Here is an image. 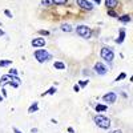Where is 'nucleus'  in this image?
<instances>
[{
  "label": "nucleus",
  "instance_id": "f257e3e1",
  "mask_svg": "<svg viewBox=\"0 0 133 133\" xmlns=\"http://www.w3.org/2000/svg\"><path fill=\"white\" fill-rule=\"evenodd\" d=\"M33 56H35V59L37 60V63H47L52 59V55L44 48H40V49H36L35 53H33Z\"/></svg>",
  "mask_w": 133,
  "mask_h": 133
},
{
  "label": "nucleus",
  "instance_id": "f03ea898",
  "mask_svg": "<svg viewBox=\"0 0 133 133\" xmlns=\"http://www.w3.org/2000/svg\"><path fill=\"white\" fill-rule=\"evenodd\" d=\"M93 121H95V124L98 128H101V129H109L110 124H112V123H110V120L107 116H103V115H96Z\"/></svg>",
  "mask_w": 133,
  "mask_h": 133
},
{
  "label": "nucleus",
  "instance_id": "7ed1b4c3",
  "mask_svg": "<svg viewBox=\"0 0 133 133\" xmlns=\"http://www.w3.org/2000/svg\"><path fill=\"white\" fill-rule=\"evenodd\" d=\"M100 56L103 60H105L107 63H112L115 60V52L110 47H103L100 51Z\"/></svg>",
  "mask_w": 133,
  "mask_h": 133
},
{
  "label": "nucleus",
  "instance_id": "20e7f679",
  "mask_svg": "<svg viewBox=\"0 0 133 133\" xmlns=\"http://www.w3.org/2000/svg\"><path fill=\"white\" fill-rule=\"evenodd\" d=\"M76 33L79 35L80 37H83V39H91V36H92V29L88 27V25H77L76 27Z\"/></svg>",
  "mask_w": 133,
  "mask_h": 133
},
{
  "label": "nucleus",
  "instance_id": "39448f33",
  "mask_svg": "<svg viewBox=\"0 0 133 133\" xmlns=\"http://www.w3.org/2000/svg\"><path fill=\"white\" fill-rule=\"evenodd\" d=\"M93 69H95V72H96L97 75H100V76H104V75L108 73L107 65H105L104 63H101V61H97V63L95 64V66H93Z\"/></svg>",
  "mask_w": 133,
  "mask_h": 133
},
{
  "label": "nucleus",
  "instance_id": "423d86ee",
  "mask_svg": "<svg viewBox=\"0 0 133 133\" xmlns=\"http://www.w3.org/2000/svg\"><path fill=\"white\" fill-rule=\"evenodd\" d=\"M103 101H105L107 104H113L117 101V95L115 92H108L103 96Z\"/></svg>",
  "mask_w": 133,
  "mask_h": 133
},
{
  "label": "nucleus",
  "instance_id": "0eeeda50",
  "mask_svg": "<svg viewBox=\"0 0 133 133\" xmlns=\"http://www.w3.org/2000/svg\"><path fill=\"white\" fill-rule=\"evenodd\" d=\"M76 3L81 9H85V11H92L95 8V5L91 2H88V0H76Z\"/></svg>",
  "mask_w": 133,
  "mask_h": 133
},
{
  "label": "nucleus",
  "instance_id": "6e6552de",
  "mask_svg": "<svg viewBox=\"0 0 133 133\" xmlns=\"http://www.w3.org/2000/svg\"><path fill=\"white\" fill-rule=\"evenodd\" d=\"M31 45L33 48H43L44 45H45V39H44V37H36V39H33L31 41Z\"/></svg>",
  "mask_w": 133,
  "mask_h": 133
},
{
  "label": "nucleus",
  "instance_id": "1a4fd4ad",
  "mask_svg": "<svg viewBox=\"0 0 133 133\" xmlns=\"http://www.w3.org/2000/svg\"><path fill=\"white\" fill-rule=\"evenodd\" d=\"M11 80H12V76H11V75H3V76H0V85L4 87V85L9 84Z\"/></svg>",
  "mask_w": 133,
  "mask_h": 133
},
{
  "label": "nucleus",
  "instance_id": "9d476101",
  "mask_svg": "<svg viewBox=\"0 0 133 133\" xmlns=\"http://www.w3.org/2000/svg\"><path fill=\"white\" fill-rule=\"evenodd\" d=\"M125 40V28H120L118 31V37L116 39V43L117 44H123Z\"/></svg>",
  "mask_w": 133,
  "mask_h": 133
},
{
  "label": "nucleus",
  "instance_id": "9b49d317",
  "mask_svg": "<svg viewBox=\"0 0 133 133\" xmlns=\"http://www.w3.org/2000/svg\"><path fill=\"white\" fill-rule=\"evenodd\" d=\"M105 5L108 9H113L118 5V0H105Z\"/></svg>",
  "mask_w": 133,
  "mask_h": 133
},
{
  "label": "nucleus",
  "instance_id": "f8f14e48",
  "mask_svg": "<svg viewBox=\"0 0 133 133\" xmlns=\"http://www.w3.org/2000/svg\"><path fill=\"white\" fill-rule=\"evenodd\" d=\"M118 20L123 24H128L132 21V17H130V15H123V16H118Z\"/></svg>",
  "mask_w": 133,
  "mask_h": 133
},
{
  "label": "nucleus",
  "instance_id": "ddd939ff",
  "mask_svg": "<svg viewBox=\"0 0 133 133\" xmlns=\"http://www.w3.org/2000/svg\"><path fill=\"white\" fill-rule=\"evenodd\" d=\"M37 110H39V103L37 101H33L32 105L28 108V113H35V112H37Z\"/></svg>",
  "mask_w": 133,
  "mask_h": 133
},
{
  "label": "nucleus",
  "instance_id": "4468645a",
  "mask_svg": "<svg viewBox=\"0 0 133 133\" xmlns=\"http://www.w3.org/2000/svg\"><path fill=\"white\" fill-rule=\"evenodd\" d=\"M53 68L57 69V71H64L65 69V64L63 61H55L53 63Z\"/></svg>",
  "mask_w": 133,
  "mask_h": 133
},
{
  "label": "nucleus",
  "instance_id": "2eb2a0df",
  "mask_svg": "<svg viewBox=\"0 0 133 133\" xmlns=\"http://www.w3.org/2000/svg\"><path fill=\"white\" fill-rule=\"evenodd\" d=\"M95 109H96V112H105L108 109V105L107 104H97L95 107Z\"/></svg>",
  "mask_w": 133,
  "mask_h": 133
},
{
  "label": "nucleus",
  "instance_id": "dca6fc26",
  "mask_svg": "<svg viewBox=\"0 0 133 133\" xmlns=\"http://www.w3.org/2000/svg\"><path fill=\"white\" fill-rule=\"evenodd\" d=\"M61 31L63 32H72L73 28H72V25L69 23H64V24H61Z\"/></svg>",
  "mask_w": 133,
  "mask_h": 133
},
{
  "label": "nucleus",
  "instance_id": "f3484780",
  "mask_svg": "<svg viewBox=\"0 0 133 133\" xmlns=\"http://www.w3.org/2000/svg\"><path fill=\"white\" fill-rule=\"evenodd\" d=\"M12 64V60H2L0 59V68H5V66H9Z\"/></svg>",
  "mask_w": 133,
  "mask_h": 133
},
{
  "label": "nucleus",
  "instance_id": "a211bd4d",
  "mask_svg": "<svg viewBox=\"0 0 133 133\" xmlns=\"http://www.w3.org/2000/svg\"><path fill=\"white\" fill-rule=\"evenodd\" d=\"M55 93H56V88H55V87H51V88H49V89H48L47 92L41 93V96L44 97V96H47V95H55Z\"/></svg>",
  "mask_w": 133,
  "mask_h": 133
},
{
  "label": "nucleus",
  "instance_id": "6ab92c4d",
  "mask_svg": "<svg viewBox=\"0 0 133 133\" xmlns=\"http://www.w3.org/2000/svg\"><path fill=\"white\" fill-rule=\"evenodd\" d=\"M88 84H89V80H80L79 83H77V85H79L80 88H85Z\"/></svg>",
  "mask_w": 133,
  "mask_h": 133
},
{
  "label": "nucleus",
  "instance_id": "aec40b11",
  "mask_svg": "<svg viewBox=\"0 0 133 133\" xmlns=\"http://www.w3.org/2000/svg\"><path fill=\"white\" fill-rule=\"evenodd\" d=\"M125 77H127V73H125V72H121V73L116 77V80H115V81H116V83H117V81H121V80H124Z\"/></svg>",
  "mask_w": 133,
  "mask_h": 133
},
{
  "label": "nucleus",
  "instance_id": "412c9836",
  "mask_svg": "<svg viewBox=\"0 0 133 133\" xmlns=\"http://www.w3.org/2000/svg\"><path fill=\"white\" fill-rule=\"evenodd\" d=\"M41 4L45 7H51V5H53V0H41Z\"/></svg>",
  "mask_w": 133,
  "mask_h": 133
},
{
  "label": "nucleus",
  "instance_id": "4be33fe9",
  "mask_svg": "<svg viewBox=\"0 0 133 133\" xmlns=\"http://www.w3.org/2000/svg\"><path fill=\"white\" fill-rule=\"evenodd\" d=\"M8 75H11V76H17V75H19V71H17L16 68H11L9 72H8Z\"/></svg>",
  "mask_w": 133,
  "mask_h": 133
},
{
  "label": "nucleus",
  "instance_id": "5701e85b",
  "mask_svg": "<svg viewBox=\"0 0 133 133\" xmlns=\"http://www.w3.org/2000/svg\"><path fill=\"white\" fill-rule=\"evenodd\" d=\"M66 2H68V0H53V4L63 5V4H66Z\"/></svg>",
  "mask_w": 133,
  "mask_h": 133
},
{
  "label": "nucleus",
  "instance_id": "b1692460",
  "mask_svg": "<svg viewBox=\"0 0 133 133\" xmlns=\"http://www.w3.org/2000/svg\"><path fill=\"white\" fill-rule=\"evenodd\" d=\"M108 15H109L110 17H117V14L115 12L113 9H108Z\"/></svg>",
  "mask_w": 133,
  "mask_h": 133
},
{
  "label": "nucleus",
  "instance_id": "393cba45",
  "mask_svg": "<svg viewBox=\"0 0 133 133\" xmlns=\"http://www.w3.org/2000/svg\"><path fill=\"white\" fill-rule=\"evenodd\" d=\"M39 35H43V36H48V35H49V31H45V29H40V31H39Z\"/></svg>",
  "mask_w": 133,
  "mask_h": 133
},
{
  "label": "nucleus",
  "instance_id": "a878e982",
  "mask_svg": "<svg viewBox=\"0 0 133 133\" xmlns=\"http://www.w3.org/2000/svg\"><path fill=\"white\" fill-rule=\"evenodd\" d=\"M9 85H11V87H14V88H17V87H19L20 84H19L17 81H15V80H11V83H9Z\"/></svg>",
  "mask_w": 133,
  "mask_h": 133
},
{
  "label": "nucleus",
  "instance_id": "bb28decb",
  "mask_svg": "<svg viewBox=\"0 0 133 133\" xmlns=\"http://www.w3.org/2000/svg\"><path fill=\"white\" fill-rule=\"evenodd\" d=\"M4 14H5L7 17H12V12H11L9 9H5V11H4Z\"/></svg>",
  "mask_w": 133,
  "mask_h": 133
},
{
  "label": "nucleus",
  "instance_id": "cd10ccee",
  "mask_svg": "<svg viewBox=\"0 0 133 133\" xmlns=\"http://www.w3.org/2000/svg\"><path fill=\"white\" fill-rule=\"evenodd\" d=\"M109 133H123L121 129H113V130H109Z\"/></svg>",
  "mask_w": 133,
  "mask_h": 133
},
{
  "label": "nucleus",
  "instance_id": "c85d7f7f",
  "mask_svg": "<svg viewBox=\"0 0 133 133\" xmlns=\"http://www.w3.org/2000/svg\"><path fill=\"white\" fill-rule=\"evenodd\" d=\"M73 91H75V92H80V87L77 85V84H75V87H73Z\"/></svg>",
  "mask_w": 133,
  "mask_h": 133
},
{
  "label": "nucleus",
  "instance_id": "c756f323",
  "mask_svg": "<svg viewBox=\"0 0 133 133\" xmlns=\"http://www.w3.org/2000/svg\"><path fill=\"white\" fill-rule=\"evenodd\" d=\"M12 130H14V133H23V132H21L20 129H17V128H15V127L12 128Z\"/></svg>",
  "mask_w": 133,
  "mask_h": 133
},
{
  "label": "nucleus",
  "instance_id": "7c9ffc66",
  "mask_svg": "<svg viewBox=\"0 0 133 133\" xmlns=\"http://www.w3.org/2000/svg\"><path fill=\"white\" fill-rule=\"evenodd\" d=\"M68 132H69V133H75V129H73L72 127H69V128H68Z\"/></svg>",
  "mask_w": 133,
  "mask_h": 133
},
{
  "label": "nucleus",
  "instance_id": "2f4dec72",
  "mask_svg": "<svg viewBox=\"0 0 133 133\" xmlns=\"http://www.w3.org/2000/svg\"><path fill=\"white\" fill-rule=\"evenodd\" d=\"M5 35V32L3 31V29H0V37H2V36H4Z\"/></svg>",
  "mask_w": 133,
  "mask_h": 133
},
{
  "label": "nucleus",
  "instance_id": "473e14b6",
  "mask_svg": "<svg viewBox=\"0 0 133 133\" xmlns=\"http://www.w3.org/2000/svg\"><path fill=\"white\" fill-rule=\"evenodd\" d=\"M3 91V97H7V91L5 89H2Z\"/></svg>",
  "mask_w": 133,
  "mask_h": 133
},
{
  "label": "nucleus",
  "instance_id": "72a5a7b5",
  "mask_svg": "<svg viewBox=\"0 0 133 133\" xmlns=\"http://www.w3.org/2000/svg\"><path fill=\"white\" fill-rule=\"evenodd\" d=\"M31 132H32V133H36V132H37V128H32Z\"/></svg>",
  "mask_w": 133,
  "mask_h": 133
},
{
  "label": "nucleus",
  "instance_id": "f704fd0d",
  "mask_svg": "<svg viewBox=\"0 0 133 133\" xmlns=\"http://www.w3.org/2000/svg\"><path fill=\"white\" fill-rule=\"evenodd\" d=\"M92 2H95L96 4H100V3H101V0H92Z\"/></svg>",
  "mask_w": 133,
  "mask_h": 133
},
{
  "label": "nucleus",
  "instance_id": "c9c22d12",
  "mask_svg": "<svg viewBox=\"0 0 133 133\" xmlns=\"http://www.w3.org/2000/svg\"><path fill=\"white\" fill-rule=\"evenodd\" d=\"M3 98H4V97H3L2 95H0V103H2V101H3Z\"/></svg>",
  "mask_w": 133,
  "mask_h": 133
},
{
  "label": "nucleus",
  "instance_id": "e433bc0d",
  "mask_svg": "<svg viewBox=\"0 0 133 133\" xmlns=\"http://www.w3.org/2000/svg\"><path fill=\"white\" fill-rule=\"evenodd\" d=\"M0 27H2V21H0Z\"/></svg>",
  "mask_w": 133,
  "mask_h": 133
}]
</instances>
